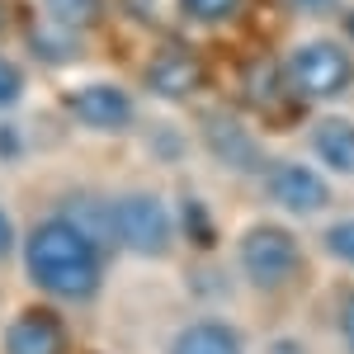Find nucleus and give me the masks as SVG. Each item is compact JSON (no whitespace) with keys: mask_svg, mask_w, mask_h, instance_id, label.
<instances>
[{"mask_svg":"<svg viewBox=\"0 0 354 354\" xmlns=\"http://www.w3.org/2000/svg\"><path fill=\"white\" fill-rule=\"evenodd\" d=\"M43 15L66 33H85L104 15V0H43Z\"/></svg>","mask_w":354,"mask_h":354,"instance_id":"nucleus-11","label":"nucleus"},{"mask_svg":"<svg viewBox=\"0 0 354 354\" xmlns=\"http://www.w3.org/2000/svg\"><path fill=\"white\" fill-rule=\"evenodd\" d=\"M170 354H241V340L227 322H194L180 330Z\"/></svg>","mask_w":354,"mask_h":354,"instance_id":"nucleus-10","label":"nucleus"},{"mask_svg":"<svg viewBox=\"0 0 354 354\" xmlns=\"http://www.w3.org/2000/svg\"><path fill=\"white\" fill-rule=\"evenodd\" d=\"M312 151L335 175H354V123L350 118H317L312 123Z\"/></svg>","mask_w":354,"mask_h":354,"instance_id":"nucleus-9","label":"nucleus"},{"mask_svg":"<svg viewBox=\"0 0 354 354\" xmlns=\"http://www.w3.org/2000/svg\"><path fill=\"white\" fill-rule=\"evenodd\" d=\"M302 265V245L293 232H283V227H250L241 236V270L245 279L255 283V288H283Z\"/></svg>","mask_w":354,"mask_h":354,"instance_id":"nucleus-2","label":"nucleus"},{"mask_svg":"<svg viewBox=\"0 0 354 354\" xmlns=\"http://www.w3.org/2000/svg\"><path fill=\"white\" fill-rule=\"evenodd\" d=\"M5 354H66V322L53 307H24L5 326Z\"/></svg>","mask_w":354,"mask_h":354,"instance_id":"nucleus-6","label":"nucleus"},{"mask_svg":"<svg viewBox=\"0 0 354 354\" xmlns=\"http://www.w3.org/2000/svg\"><path fill=\"white\" fill-rule=\"evenodd\" d=\"M24 265H28V279L53 298L81 302L100 288V245L71 218L38 222L24 241Z\"/></svg>","mask_w":354,"mask_h":354,"instance_id":"nucleus-1","label":"nucleus"},{"mask_svg":"<svg viewBox=\"0 0 354 354\" xmlns=\"http://www.w3.org/2000/svg\"><path fill=\"white\" fill-rule=\"evenodd\" d=\"M180 10L189 19H198V24H222V19H232L241 10V0H180Z\"/></svg>","mask_w":354,"mask_h":354,"instance_id":"nucleus-13","label":"nucleus"},{"mask_svg":"<svg viewBox=\"0 0 354 354\" xmlns=\"http://www.w3.org/2000/svg\"><path fill=\"white\" fill-rule=\"evenodd\" d=\"M19 95H24V71L10 57H0V109H10Z\"/></svg>","mask_w":354,"mask_h":354,"instance_id":"nucleus-15","label":"nucleus"},{"mask_svg":"<svg viewBox=\"0 0 354 354\" xmlns=\"http://www.w3.org/2000/svg\"><path fill=\"white\" fill-rule=\"evenodd\" d=\"M10 255H15V222L0 208V260H10Z\"/></svg>","mask_w":354,"mask_h":354,"instance_id":"nucleus-16","label":"nucleus"},{"mask_svg":"<svg viewBox=\"0 0 354 354\" xmlns=\"http://www.w3.org/2000/svg\"><path fill=\"white\" fill-rule=\"evenodd\" d=\"M24 151V137L15 133V128H0V156L10 161V156H19Z\"/></svg>","mask_w":354,"mask_h":354,"instance_id":"nucleus-17","label":"nucleus"},{"mask_svg":"<svg viewBox=\"0 0 354 354\" xmlns=\"http://www.w3.org/2000/svg\"><path fill=\"white\" fill-rule=\"evenodd\" d=\"M113 236L123 245H133L137 255H161L170 245V232H175V218L156 194H123L109 208Z\"/></svg>","mask_w":354,"mask_h":354,"instance_id":"nucleus-4","label":"nucleus"},{"mask_svg":"<svg viewBox=\"0 0 354 354\" xmlns=\"http://www.w3.org/2000/svg\"><path fill=\"white\" fill-rule=\"evenodd\" d=\"M288 81L298 85L307 100H330V95L350 90L354 57L340 43H330V38H312V43H302L298 53L288 57Z\"/></svg>","mask_w":354,"mask_h":354,"instance_id":"nucleus-3","label":"nucleus"},{"mask_svg":"<svg viewBox=\"0 0 354 354\" xmlns=\"http://www.w3.org/2000/svg\"><path fill=\"white\" fill-rule=\"evenodd\" d=\"M66 104H71V113L81 118L85 128H95V133H118V128L133 123V100H128V90H118V85H109V81L71 90Z\"/></svg>","mask_w":354,"mask_h":354,"instance_id":"nucleus-5","label":"nucleus"},{"mask_svg":"<svg viewBox=\"0 0 354 354\" xmlns=\"http://www.w3.org/2000/svg\"><path fill=\"white\" fill-rule=\"evenodd\" d=\"M208 142H213V151H222L232 165H255V142H250L236 123L213 118V123H208Z\"/></svg>","mask_w":354,"mask_h":354,"instance_id":"nucleus-12","label":"nucleus"},{"mask_svg":"<svg viewBox=\"0 0 354 354\" xmlns=\"http://www.w3.org/2000/svg\"><path fill=\"white\" fill-rule=\"evenodd\" d=\"M198 81H203V66H198V57H194L189 48H180V43L156 48L151 62H147V85H151L156 95H165V100H185V95H194Z\"/></svg>","mask_w":354,"mask_h":354,"instance_id":"nucleus-8","label":"nucleus"},{"mask_svg":"<svg viewBox=\"0 0 354 354\" xmlns=\"http://www.w3.org/2000/svg\"><path fill=\"white\" fill-rule=\"evenodd\" d=\"M326 250L340 260V265H354V218L350 222H335L326 232Z\"/></svg>","mask_w":354,"mask_h":354,"instance_id":"nucleus-14","label":"nucleus"},{"mask_svg":"<svg viewBox=\"0 0 354 354\" xmlns=\"http://www.w3.org/2000/svg\"><path fill=\"white\" fill-rule=\"evenodd\" d=\"M270 198L288 213H322L330 203V185L312 170V165L283 161L270 170Z\"/></svg>","mask_w":354,"mask_h":354,"instance_id":"nucleus-7","label":"nucleus"},{"mask_svg":"<svg viewBox=\"0 0 354 354\" xmlns=\"http://www.w3.org/2000/svg\"><path fill=\"white\" fill-rule=\"evenodd\" d=\"M0 28H5V5H0Z\"/></svg>","mask_w":354,"mask_h":354,"instance_id":"nucleus-20","label":"nucleus"},{"mask_svg":"<svg viewBox=\"0 0 354 354\" xmlns=\"http://www.w3.org/2000/svg\"><path fill=\"white\" fill-rule=\"evenodd\" d=\"M293 5H298V10H330L335 0H293Z\"/></svg>","mask_w":354,"mask_h":354,"instance_id":"nucleus-19","label":"nucleus"},{"mask_svg":"<svg viewBox=\"0 0 354 354\" xmlns=\"http://www.w3.org/2000/svg\"><path fill=\"white\" fill-rule=\"evenodd\" d=\"M340 330H345V345H350V354H354V293L345 298V307H340Z\"/></svg>","mask_w":354,"mask_h":354,"instance_id":"nucleus-18","label":"nucleus"}]
</instances>
